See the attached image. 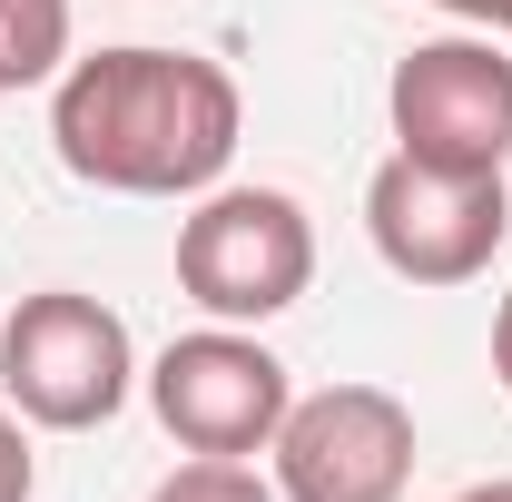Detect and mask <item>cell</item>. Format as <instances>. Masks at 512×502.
I'll use <instances>...</instances> for the list:
<instances>
[{
    "label": "cell",
    "instance_id": "6da1fadb",
    "mask_svg": "<svg viewBox=\"0 0 512 502\" xmlns=\"http://www.w3.org/2000/svg\"><path fill=\"white\" fill-rule=\"evenodd\" d=\"M247 99L197 50H89L50 79V138L79 188L109 197H207L237 158Z\"/></svg>",
    "mask_w": 512,
    "mask_h": 502
},
{
    "label": "cell",
    "instance_id": "7a4b0ae2",
    "mask_svg": "<svg viewBox=\"0 0 512 502\" xmlns=\"http://www.w3.org/2000/svg\"><path fill=\"white\" fill-rule=\"evenodd\" d=\"M138 384V345H128V315L79 296V286H40L20 296L0 325V394L20 424L40 434H89L109 424Z\"/></svg>",
    "mask_w": 512,
    "mask_h": 502
},
{
    "label": "cell",
    "instance_id": "3957f363",
    "mask_svg": "<svg viewBox=\"0 0 512 502\" xmlns=\"http://www.w3.org/2000/svg\"><path fill=\"white\" fill-rule=\"evenodd\" d=\"M178 286L207 325H266L316 286V227L286 188H207L178 227Z\"/></svg>",
    "mask_w": 512,
    "mask_h": 502
},
{
    "label": "cell",
    "instance_id": "277c9868",
    "mask_svg": "<svg viewBox=\"0 0 512 502\" xmlns=\"http://www.w3.org/2000/svg\"><path fill=\"white\" fill-rule=\"evenodd\" d=\"M384 119H394V148L424 158V168L503 178V158H512V50L493 30L414 40L394 60V79H384Z\"/></svg>",
    "mask_w": 512,
    "mask_h": 502
},
{
    "label": "cell",
    "instance_id": "5b68a950",
    "mask_svg": "<svg viewBox=\"0 0 512 502\" xmlns=\"http://www.w3.org/2000/svg\"><path fill=\"white\" fill-rule=\"evenodd\" d=\"M286 502H404L414 483V414L384 384H325L296 394L266 443Z\"/></svg>",
    "mask_w": 512,
    "mask_h": 502
},
{
    "label": "cell",
    "instance_id": "8992f818",
    "mask_svg": "<svg viewBox=\"0 0 512 502\" xmlns=\"http://www.w3.org/2000/svg\"><path fill=\"white\" fill-rule=\"evenodd\" d=\"M512 227L503 178H463V168H424V158H384L365 178V237L404 286H473Z\"/></svg>",
    "mask_w": 512,
    "mask_h": 502
},
{
    "label": "cell",
    "instance_id": "52a82bcc",
    "mask_svg": "<svg viewBox=\"0 0 512 502\" xmlns=\"http://www.w3.org/2000/svg\"><path fill=\"white\" fill-rule=\"evenodd\" d=\"M148 404H158V424L178 453H227V463H256L276 424H286V404H296V384L286 365L256 345L247 325H197L178 335L158 365H148Z\"/></svg>",
    "mask_w": 512,
    "mask_h": 502
},
{
    "label": "cell",
    "instance_id": "ba28073f",
    "mask_svg": "<svg viewBox=\"0 0 512 502\" xmlns=\"http://www.w3.org/2000/svg\"><path fill=\"white\" fill-rule=\"evenodd\" d=\"M69 69V0H0V89H40Z\"/></svg>",
    "mask_w": 512,
    "mask_h": 502
},
{
    "label": "cell",
    "instance_id": "9c48e42d",
    "mask_svg": "<svg viewBox=\"0 0 512 502\" xmlns=\"http://www.w3.org/2000/svg\"><path fill=\"white\" fill-rule=\"evenodd\" d=\"M148 502H286L276 493V473H256V463H227V453H188L168 483Z\"/></svg>",
    "mask_w": 512,
    "mask_h": 502
},
{
    "label": "cell",
    "instance_id": "30bf717a",
    "mask_svg": "<svg viewBox=\"0 0 512 502\" xmlns=\"http://www.w3.org/2000/svg\"><path fill=\"white\" fill-rule=\"evenodd\" d=\"M40 493V453H30V424L0 404V502H30Z\"/></svg>",
    "mask_w": 512,
    "mask_h": 502
},
{
    "label": "cell",
    "instance_id": "8fae6325",
    "mask_svg": "<svg viewBox=\"0 0 512 502\" xmlns=\"http://www.w3.org/2000/svg\"><path fill=\"white\" fill-rule=\"evenodd\" d=\"M424 10H444L463 30H512V0H424Z\"/></svg>",
    "mask_w": 512,
    "mask_h": 502
},
{
    "label": "cell",
    "instance_id": "7c38bea8",
    "mask_svg": "<svg viewBox=\"0 0 512 502\" xmlns=\"http://www.w3.org/2000/svg\"><path fill=\"white\" fill-rule=\"evenodd\" d=\"M493 384H503V394H512V296H503V306H493Z\"/></svg>",
    "mask_w": 512,
    "mask_h": 502
},
{
    "label": "cell",
    "instance_id": "4fadbf2b",
    "mask_svg": "<svg viewBox=\"0 0 512 502\" xmlns=\"http://www.w3.org/2000/svg\"><path fill=\"white\" fill-rule=\"evenodd\" d=\"M453 502H512V483H473V493H453Z\"/></svg>",
    "mask_w": 512,
    "mask_h": 502
},
{
    "label": "cell",
    "instance_id": "5bb4252c",
    "mask_svg": "<svg viewBox=\"0 0 512 502\" xmlns=\"http://www.w3.org/2000/svg\"><path fill=\"white\" fill-rule=\"evenodd\" d=\"M0 99H10V89H0Z\"/></svg>",
    "mask_w": 512,
    "mask_h": 502
}]
</instances>
